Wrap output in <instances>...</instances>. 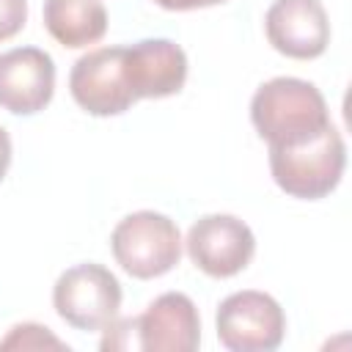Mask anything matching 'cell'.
<instances>
[{
	"instance_id": "cell-1",
	"label": "cell",
	"mask_w": 352,
	"mask_h": 352,
	"mask_svg": "<svg viewBox=\"0 0 352 352\" xmlns=\"http://www.w3.org/2000/svg\"><path fill=\"white\" fill-rule=\"evenodd\" d=\"M250 121L270 146H300L330 126L319 88L300 77H272L250 99Z\"/></svg>"
},
{
	"instance_id": "cell-2",
	"label": "cell",
	"mask_w": 352,
	"mask_h": 352,
	"mask_svg": "<svg viewBox=\"0 0 352 352\" xmlns=\"http://www.w3.org/2000/svg\"><path fill=\"white\" fill-rule=\"evenodd\" d=\"M344 165H346V146L333 124L308 143L270 146L272 179L292 198L316 201L330 195L341 182Z\"/></svg>"
},
{
	"instance_id": "cell-3",
	"label": "cell",
	"mask_w": 352,
	"mask_h": 352,
	"mask_svg": "<svg viewBox=\"0 0 352 352\" xmlns=\"http://www.w3.org/2000/svg\"><path fill=\"white\" fill-rule=\"evenodd\" d=\"M116 261L132 278L148 280L170 272L182 258L179 226L160 212L143 209L126 214L110 234Z\"/></svg>"
},
{
	"instance_id": "cell-4",
	"label": "cell",
	"mask_w": 352,
	"mask_h": 352,
	"mask_svg": "<svg viewBox=\"0 0 352 352\" xmlns=\"http://www.w3.org/2000/svg\"><path fill=\"white\" fill-rule=\"evenodd\" d=\"M52 305L58 316L74 330H102L118 316L121 283L102 264H74L55 280Z\"/></svg>"
},
{
	"instance_id": "cell-5",
	"label": "cell",
	"mask_w": 352,
	"mask_h": 352,
	"mask_svg": "<svg viewBox=\"0 0 352 352\" xmlns=\"http://www.w3.org/2000/svg\"><path fill=\"white\" fill-rule=\"evenodd\" d=\"M286 333V316L275 297L245 289L217 308V338L231 352H272Z\"/></svg>"
},
{
	"instance_id": "cell-6",
	"label": "cell",
	"mask_w": 352,
	"mask_h": 352,
	"mask_svg": "<svg viewBox=\"0 0 352 352\" xmlns=\"http://www.w3.org/2000/svg\"><path fill=\"white\" fill-rule=\"evenodd\" d=\"M184 245L190 261L212 278H231L242 272L256 253L253 231L234 214H206L195 220Z\"/></svg>"
},
{
	"instance_id": "cell-7",
	"label": "cell",
	"mask_w": 352,
	"mask_h": 352,
	"mask_svg": "<svg viewBox=\"0 0 352 352\" xmlns=\"http://www.w3.org/2000/svg\"><path fill=\"white\" fill-rule=\"evenodd\" d=\"M69 91L91 116H121L138 99L124 74V47L91 50L72 66Z\"/></svg>"
},
{
	"instance_id": "cell-8",
	"label": "cell",
	"mask_w": 352,
	"mask_h": 352,
	"mask_svg": "<svg viewBox=\"0 0 352 352\" xmlns=\"http://www.w3.org/2000/svg\"><path fill=\"white\" fill-rule=\"evenodd\" d=\"M55 91L52 55L38 47H14L0 52V107L14 116L44 110Z\"/></svg>"
},
{
	"instance_id": "cell-9",
	"label": "cell",
	"mask_w": 352,
	"mask_h": 352,
	"mask_svg": "<svg viewBox=\"0 0 352 352\" xmlns=\"http://www.w3.org/2000/svg\"><path fill=\"white\" fill-rule=\"evenodd\" d=\"M264 30L280 55L297 60L319 58L330 44V22L319 0H275L267 8Z\"/></svg>"
},
{
	"instance_id": "cell-10",
	"label": "cell",
	"mask_w": 352,
	"mask_h": 352,
	"mask_svg": "<svg viewBox=\"0 0 352 352\" xmlns=\"http://www.w3.org/2000/svg\"><path fill=\"white\" fill-rule=\"evenodd\" d=\"M124 74L135 99H162L184 88L187 55L170 38H143L124 47Z\"/></svg>"
},
{
	"instance_id": "cell-11",
	"label": "cell",
	"mask_w": 352,
	"mask_h": 352,
	"mask_svg": "<svg viewBox=\"0 0 352 352\" xmlns=\"http://www.w3.org/2000/svg\"><path fill=\"white\" fill-rule=\"evenodd\" d=\"M135 333H138V349L192 352L201 344L198 308L187 294L165 292L140 316H135Z\"/></svg>"
},
{
	"instance_id": "cell-12",
	"label": "cell",
	"mask_w": 352,
	"mask_h": 352,
	"mask_svg": "<svg viewBox=\"0 0 352 352\" xmlns=\"http://www.w3.org/2000/svg\"><path fill=\"white\" fill-rule=\"evenodd\" d=\"M44 28L58 44L82 50L107 33V8L102 0H47Z\"/></svg>"
},
{
	"instance_id": "cell-13",
	"label": "cell",
	"mask_w": 352,
	"mask_h": 352,
	"mask_svg": "<svg viewBox=\"0 0 352 352\" xmlns=\"http://www.w3.org/2000/svg\"><path fill=\"white\" fill-rule=\"evenodd\" d=\"M66 349V344L50 333V327H41V324H33V322H25V324H16L11 327V333L0 341V349Z\"/></svg>"
},
{
	"instance_id": "cell-14",
	"label": "cell",
	"mask_w": 352,
	"mask_h": 352,
	"mask_svg": "<svg viewBox=\"0 0 352 352\" xmlns=\"http://www.w3.org/2000/svg\"><path fill=\"white\" fill-rule=\"evenodd\" d=\"M28 19V0H0V41L16 36Z\"/></svg>"
},
{
	"instance_id": "cell-15",
	"label": "cell",
	"mask_w": 352,
	"mask_h": 352,
	"mask_svg": "<svg viewBox=\"0 0 352 352\" xmlns=\"http://www.w3.org/2000/svg\"><path fill=\"white\" fill-rule=\"evenodd\" d=\"M154 3L168 11H192V8H209V6H217L226 0H154Z\"/></svg>"
},
{
	"instance_id": "cell-16",
	"label": "cell",
	"mask_w": 352,
	"mask_h": 352,
	"mask_svg": "<svg viewBox=\"0 0 352 352\" xmlns=\"http://www.w3.org/2000/svg\"><path fill=\"white\" fill-rule=\"evenodd\" d=\"M8 165H11V138H8V132L0 126V182H3Z\"/></svg>"
}]
</instances>
